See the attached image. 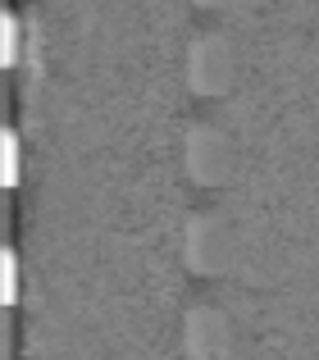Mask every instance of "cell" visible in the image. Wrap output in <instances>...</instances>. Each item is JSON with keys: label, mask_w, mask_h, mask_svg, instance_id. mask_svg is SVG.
<instances>
[{"label": "cell", "mask_w": 319, "mask_h": 360, "mask_svg": "<svg viewBox=\"0 0 319 360\" xmlns=\"http://www.w3.org/2000/svg\"><path fill=\"white\" fill-rule=\"evenodd\" d=\"M183 73H187V87L201 91V96L228 91L233 78H237V51H233L228 32H219V27L196 32L183 51Z\"/></svg>", "instance_id": "cell-1"}, {"label": "cell", "mask_w": 319, "mask_h": 360, "mask_svg": "<svg viewBox=\"0 0 319 360\" xmlns=\"http://www.w3.org/2000/svg\"><path fill=\"white\" fill-rule=\"evenodd\" d=\"M183 169L192 183H223L233 169V141L214 119H192L183 128Z\"/></svg>", "instance_id": "cell-2"}, {"label": "cell", "mask_w": 319, "mask_h": 360, "mask_svg": "<svg viewBox=\"0 0 319 360\" xmlns=\"http://www.w3.org/2000/svg\"><path fill=\"white\" fill-rule=\"evenodd\" d=\"M233 255V229L219 210H192L183 219V260L196 274H219Z\"/></svg>", "instance_id": "cell-3"}, {"label": "cell", "mask_w": 319, "mask_h": 360, "mask_svg": "<svg viewBox=\"0 0 319 360\" xmlns=\"http://www.w3.org/2000/svg\"><path fill=\"white\" fill-rule=\"evenodd\" d=\"M183 352L187 360H223L233 352V319L214 301H192L183 310Z\"/></svg>", "instance_id": "cell-4"}, {"label": "cell", "mask_w": 319, "mask_h": 360, "mask_svg": "<svg viewBox=\"0 0 319 360\" xmlns=\"http://www.w3.org/2000/svg\"><path fill=\"white\" fill-rule=\"evenodd\" d=\"M18 155H23L18 132L14 128H0V174H5V183H18Z\"/></svg>", "instance_id": "cell-5"}, {"label": "cell", "mask_w": 319, "mask_h": 360, "mask_svg": "<svg viewBox=\"0 0 319 360\" xmlns=\"http://www.w3.org/2000/svg\"><path fill=\"white\" fill-rule=\"evenodd\" d=\"M0 292H5V301L18 297V251L14 246L0 251Z\"/></svg>", "instance_id": "cell-6"}, {"label": "cell", "mask_w": 319, "mask_h": 360, "mask_svg": "<svg viewBox=\"0 0 319 360\" xmlns=\"http://www.w3.org/2000/svg\"><path fill=\"white\" fill-rule=\"evenodd\" d=\"M0 32H5V64L18 60V46H23V27H18V14L14 9H5L0 14Z\"/></svg>", "instance_id": "cell-7"}]
</instances>
